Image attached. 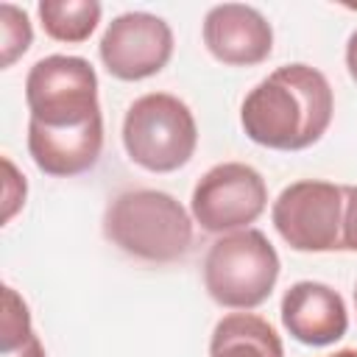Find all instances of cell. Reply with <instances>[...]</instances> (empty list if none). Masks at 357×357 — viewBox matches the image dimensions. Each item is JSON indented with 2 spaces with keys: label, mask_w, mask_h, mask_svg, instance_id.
Instances as JSON below:
<instances>
[{
  "label": "cell",
  "mask_w": 357,
  "mask_h": 357,
  "mask_svg": "<svg viewBox=\"0 0 357 357\" xmlns=\"http://www.w3.org/2000/svg\"><path fill=\"white\" fill-rule=\"evenodd\" d=\"M332 86L310 64H284L243 100L240 123L257 145L301 151L315 145L332 123Z\"/></svg>",
  "instance_id": "cell-1"
},
{
  "label": "cell",
  "mask_w": 357,
  "mask_h": 357,
  "mask_svg": "<svg viewBox=\"0 0 357 357\" xmlns=\"http://www.w3.org/2000/svg\"><path fill=\"white\" fill-rule=\"evenodd\" d=\"M106 237L145 262H176L192 245V220L184 206L162 190L120 192L103 215Z\"/></svg>",
  "instance_id": "cell-2"
},
{
  "label": "cell",
  "mask_w": 357,
  "mask_h": 357,
  "mask_svg": "<svg viewBox=\"0 0 357 357\" xmlns=\"http://www.w3.org/2000/svg\"><path fill=\"white\" fill-rule=\"evenodd\" d=\"M279 279V254L257 229H240L215 240L204 259L206 293L231 310L259 307Z\"/></svg>",
  "instance_id": "cell-3"
},
{
  "label": "cell",
  "mask_w": 357,
  "mask_h": 357,
  "mask_svg": "<svg viewBox=\"0 0 357 357\" xmlns=\"http://www.w3.org/2000/svg\"><path fill=\"white\" fill-rule=\"evenodd\" d=\"M123 145L139 167L170 173L190 162L198 145V128L190 106L170 92L137 98L123 120Z\"/></svg>",
  "instance_id": "cell-4"
},
{
  "label": "cell",
  "mask_w": 357,
  "mask_h": 357,
  "mask_svg": "<svg viewBox=\"0 0 357 357\" xmlns=\"http://www.w3.org/2000/svg\"><path fill=\"white\" fill-rule=\"evenodd\" d=\"M31 120L50 128H73L100 114L98 75L81 56H45L25 78Z\"/></svg>",
  "instance_id": "cell-5"
},
{
  "label": "cell",
  "mask_w": 357,
  "mask_h": 357,
  "mask_svg": "<svg viewBox=\"0 0 357 357\" xmlns=\"http://www.w3.org/2000/svg\"><path fill=\"white\" fill-rule=\"evenodd\" d=\"M273 226L296 251L340 248L343 187L318 178H304L284 187L273 201Z\"/></svg>",
  "instance_id": "cell-6"
},
{
  "label": "cell",
  "mask_w": 357,
  "mask_h": 357,
  "mask_svg": "<svg viewBox=\"0 0 357 357\" xmlns=\"http://www.w3.org/2000/svg\"><path fill=\"white\" fill-rule=\"evenodd\" d=\"M268 204L265 178L243 162H223L206 170L192 190V218L204 231L223 234L254 223Z\"/></svg>",
  "instance_id": "cell-7"
},
{
  "label": "cell",
  "mask_w": 357,
  "mask_h": 357,
  "mask_svg": "<svg viewBox=\"0 0 357 357\" xmlns=\"http://www.w3.org/2000/svg\"><path fill=\"white\" fill-rule=\"evenodd\" d=\"M173 56L170 25L145 11L114 17L100 36V59L120 81H139L159 73Z\"/></svg>",
  "instance_id": "cell-8"
},
{
  "label": "cell",
  "mask_w": 357,
  "mask_h": 357,
  "mask_svg": "<svg viewBox=\"0 0 357 357\" xmlns=\"http://www.w3.org/2000/svg\"><path fill=\"white\" fill-rule=\"evenodd\" d=\"M204 45L218 61L248 67L271 56L273 31L257 8L243 3H220L209 8L204 20Z\"/></svg>",
  "instance_id": "cell-9"
},
{
  "label": "cell",
  "mask_w": 357,
  "mask_h": 357,
  "mask_svg": "<svg viewBox=\"0 0 357 357\" xmlns=\"http://www.w3.org/2000/svg\"><path fill=\"white\" fill-rule=\"evenodd\" d=\"M284 329L307 346H329L349 329V315L340 293L321 282H296L282 296Z\"/></svg>",
  "instance_id": "cell-10"
},
{
  "label": "cell",
  "mask_w": 357,
  "mask_h": 357,
  "mask_svg": "<svg viewBox=\"0 0 357 357\" xmlns=\"http://www.w3.org/2000/svg\"><path fill=\"white\" fill-rule=\"evenodd\" d=\"M103 148V117H92L73 128H50L28 123V151L36 167L47 176H78L89 170Z\"/></svg>",
  "instance_id": "cell-11"
},
{
  "label": "cell",
  "mask_w": 357,
  "mask_h": 357,
  "mask_svg": "<svg viewBox=\"0 0 357 357\" xmlns=\"http://www.w3.org/2000/svg\"><path fill=\"white\" fill-rule=\"evenodd\" d=\"M209 357H284V349L265 318L254 312H231L218 321Z\"/></svg>",
  "instance_id": "cell-12"
},
{
  "label": "cell",
  "mask_w": 357,
  "mask_h": 357,
  "mask_svg": "<svg viewBox=\"0 0 357 357\" xmlns=\"http://www.w3.org/2000/svg\"><path fill=\"white\" fill-rule=\"evenodd\" d=\"M39 20L50 39L84 42L100 22V3L95 0H42Z\"/></svg>",
  "instance_id": "cell-13"
},
{
  "label": "cell",
  "mask_w": 357,
  "mask_h": 357,
  "mask_svg": "<svg viewBox=\"0 0 357 357\" xmlns=\"http://www.w3.org/2000/svg\"><path fill=\"white\" fill-rule=\"evenodd\" d=\"M33 31L28 22V14L11 3L0 6V50H3V67H11L28 47H31Z\"/></svg>",
  "instance_id": "cell-14"
},
{
  "label": "cell",
  "mask_w": 357,
  "mask_h": 357,
  "mask_svg": "<svg viewBox=\"0 0 357 357\" xmlns=\"http://www.w3.org/2000/svg\"><path fill=\"white\" fill-rule=\"evenodd\" d=\"M33 335L28 304L17 296L14 287H3V329H0V351H8L25 343Z\"/></svg>",
  "instance_id": "cell-15"
},
{
  "label": "cell",
  "mask_w": 357,
  "mask_h": 357,
  "mask_svg": "<svg viewBox=\"0 0 357 357\" xmlns=\"http://www.w3.org/2000/svg\"><path fill=\"white\" fill-rule=\"evenodd\" d=\"M3 170H6V192H3V223H6L25 201V178H20L8 156H3Z\"/></svg>",
  "instance_id": "cell-16"
},
{
  "label": "cell",
  "mask_w": 357,
  "mask_h": 357,
  "mask_svg": "<svg viewBox=\"0 0 357 357\" xmlns=\"http://www.w3.org/2000/svg\"><path fill=\"white\" fill-rule=\"evenodd\" d=\"M340 248L357 251V187H343V226H340Z\"/></svg>",
  "instance_id": "cell-17"
},
{
  "label": "cell",
  "mask_w": 357,
  "mask_h": 357,
  "mask_svg": "<svg viewBox=\"0 0 357 357\" xmlns=\"http://www.w3.org/2000/svg\"><path fill=\"white\" fill-rule=\"evenodd\" d=\"M0 357H45V346H42L39 335H31L25 343H20L8 351H0Z\"/></svg>",
  "instance_id": "cell-18"
},
{
  "label": "cell",
  "mask_w": 357,
  "mask_h": 357,
  "mask_svg": "<svg viewBox=\"0 0 357 357\" xmlns=\"http://www.w3.org/2000/svg\"><path fill=\"white\" fill-rule=\"evenodd\" d=\"M346 67H349V75L357 81V31L349 36V45H346Z\"/></svg>",
  "instance_id": "cell-19"
},
{
  "label": "cell",
  "mask_w": 357,
  "mask_h": 357,
  "mask_svg": "<svg viewBox=\"0 0 357 357\" xmlns=\"http://www.w3.org/2000/svg\"><path fill=\"white\" fill-rule=\"evenodd\" d=\"M329 357H357V349H340V351H335Z\"/></svg>",
  "instance_id": "cell-20"
},
{
  "label": "cell",
  "mask_w": 357,
  "mask_h": 357,
  "mask_svg": "<svg viewBox=\"0 0 357 357\" xmlns=\"http://www.w3.org/2000/svg\"><path fill=\"white\" fill-rule=\"evenodd\" d=\"M354 307H357V287H354Z\"/></svg>",
  "instance_id": "cell-21"
}]
</instances>
